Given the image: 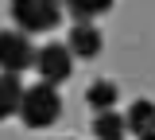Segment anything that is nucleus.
<instances>
[{
    "label": "nucleus",
    "mask_w": 155,
    "mask_h": 140,
    "mask_svg": "<svg viewBox=\"0 0 155 140\" xmlns=\"http://www.w3.org/2000/svg\"><path fill=\"white\" fill-rule=\"evenodd\" d=\"M62 113V97H58V86L54 82H35L27 86L23 94V109H19V121L27 128H51Z\"/></svg>",
    "instance_id": "nucleus-1"
},
{
    "label": "nucleus",
    "mask_w": 155,
    "mask_h": 140,
    "mask_svg": "<svg viewBox=\"0 0 155 140\" xmlns=\"http://www.w3.org/2000/svg\"><path fill=\"white\" fill-rule=\"evenodd\" d=\"M66 0H12V20L19 31H54Z\"/></svg>",
    "instance_id": "nucleus-2"
},
{
    "label": "nucleus",
    "mask_w": 155,
    "mask_h": 140,
    "mask_svg": "<svg viewBox=\"0 0 155 140\" xmlns=\"http://www.w3.org/2000/svg\"><path fill=\"white\" fill-rule=\"evenodd\" d=\"M35 70H39V78H43V82L62 86V82L74 74V51H70L66 43H43V47H39Z\"/></svg>",
    "instance_id": "nucleus-3"
},
{
    "label": "nucleus",
    "mask_w": 155,
    "mask_h": 140,
    "mask_svg": "<svg viewBox=\"0 0 155 140\" xmlns=\"http://www.w3.org/2000/svg\"><path fill=\"white\" fill-rule=\"evenodd\" d=\"M0 62H4V70H16V74L39 62V51L31 47L27 31H4L0 35Z\"/></svg>",
    "instance_id": "nucleus-4"
},
{
    "label": "nucleus",
    "mask_w": 155,
    "mask_h": 140,
    "mask_svg": "<svg viewBox=\"0 0 155 140\" xmlns=\"http://www.w3.org/2000/svg\"><path fill=\"white\" fill-rule=\"evenodd\" d=\"M66 47L74 51V59H97L101 47H105V39H101V31L93 23H74L70 35H66Z\"/></svg>",
    "instance_id": "nucleus-5"
},
{
    "label": "nucleus",
    "mask_w": 155,
    "mask_h": 140,
    "mask_svg": "<svg viewBox=\"0 0 155 140\" xmlns=\"http://www.w3.org/2000/svg\"><path fill=\"white\" fill-rule=\"evenodd\" d=\"M23 82H19L16 70H4V78H0V117H19V109H23Z\"/></svg>",
    "instance_id": "nucleus-6"
},
{
    "label": "nucleus",
    "mask_w": 155,
    "mask_h": 140,
    "mask_svg": "<svg viewBox=\"0 0 155 140\" xmlns=\"http://www.w3.org/2000/svg\"><path fill=\"white\" fill-rule=\"evenodd\" d=\"M124 117H128V132H132L136 140H140V136H151V132H155V101L136 97Z\"/></svg>",
    "instance_id": "nucleus-7"
},
{
    "label": "nucleus",
    "mask_w": 155,
    "mask_h": 140,
    "mask_svg": "<svg viewBox=\"0 0 155 140\" xmlns=\"http://www.w3.org/2000/svg\"><path fill=\"white\" fill-rule=\"evenodd\" d=\"M124 132H128V117H120L113 109H101L93 117V136L97 140H124Z\"/></svg>",
    "instance_id": "nucleus-8"
},
{
    "label": "nucleus",
    "mask_w": 155,
    "mask_h": 140,
    "mask_svg": "<svg viewBox=\"0 0 155 140\" xmlns=\"http://www.w3.org/2000/svg\"><path fill=\"white\" fill-rule=\"evenodd\" d=\"M116 97H120V90H116V82H109V78L89 82V90H85V101H89V109H93V113H101V109H113Z\"/></svg>",
    "instance_id": "nucleus-9"
},
{
    "label": "nucleus",
    "mask_w": 155,
    "mask_h": 140,
    "mask_svg": "<svg viewBox=\"0 0 155 140\" xmlns=\"http://www.w3.org/2000/svg\"><path fill=\"white\" fill-rule=\"evenodd\" d=\"M109 8H113V0H66V12L74 16V23H93Z\"/></svg>",
    "instance_id": "nucleus-10"
},
{
    "label": "nucleus",
    "mask_w": 155,
    "mask_h": 140,
    "mask_svg": "<svg viewBox=\"0 0 155 140\" xmlns=\"http://www.w3.org/2000/svg\"><path fill=\"white\" fill-rule=\"evenodd\" d=\"M140 140H155V132H151V136H140Z\"/></svg>",
    "instance_id": "nucleus-11"
}]
</instances>
